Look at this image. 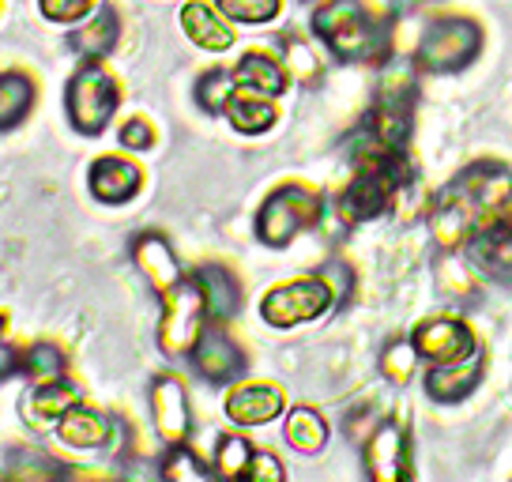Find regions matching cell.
<instances>
[{
  "instance_id": "d4e9b609",
  "label": "cell",
  "mask_w": 512,
  "mask_h": 482,
  "mask_svg": "<svg viewBox=\"0 0 512 482\" xmlns=\"http://www.w3.org/2000/svg\"><path fill=\"white\" fill-rule=\"evenodd\" d=\"M471 260L475 268L490 275V279H501V283H512V230H497V226H486L482 234L471 238Z\"/></svg>"
},
{
  "instance_id": "ac0fdd59",
  "label": "cell",
  "mask_w": 512,
  "mask_h": 482,
  "mask_svg": "<svg viewBox=\"0 0 512 482\" xmlns=\"http://www.w3.org/2000/svg\"><path fill=\"white\" fill-rule=\"evenodd\" d=\"M482 373H486V351H475L460 358V362H445V366H430L426 370V396L437 403H460L479 388Z\"/></svg>"
},
{
  "instance_id": "277c9868",
  "label": "cell",
  "mask_w": 512,
  "mask_h": 482,
  "mask_svg": "<svg viewBox=\"0 0 512 482\" xmlns=\"http://www.w3.org/2000/svg\"><path fill=\"white\" fill-rule=\"evenodd\" d=\"M320 215H324V200H320L317 189L287 181V185L272 189L264 196V204L256 208L253 234L268 249H287L298 234H305V230H313L320 223Z\"/></svg>"
},
{
  "instance_id": "d590c367",
  "label": "cell",
  "mask_w": 512,
  "mask_h": 482,
  "mask_svg": "<svg viewBox=\"0 0 512 482\" xmlns=\"http://www.w3.org/2000/svg\"><path fill=\"white\" fill-rule=\"evenodd\" d=\"M117 140H121V147L125 151H151L155 147V140H159V132H155V125L147 121V117H128V121H121V129H117Z\"/></svg>"
},
{
  "instance_id": "9a60e30c",
  "label": "cell",
  "mask_w": 512,
  "mask_h": 482,
  "mask_svg": "<svg viewBox=\"0 0 512 482\" xmlns=\"http://www.w3.org/2000/svg\"><path fill=\"white\" fill-rule=\"evenodd\" d=\"M76 403H83L80 385H72L68 377H61V381H49V385L27 388V396L19 403V415H23V422L31 426L34 434H46Z\"/></svg>"
},
{
  "instance_id": "8992f818",
  "label": "cell",
  "mask_w": 512,
  "mask_h": 482,
  "mask_svg": "<svg viewBox=\"0 0 512 482\" xmlns=\"http://www.w3.org/2000/svg\"><path fill=\"white\" fill-rule=\"evenodd\" d=\"M328 309H336V298L328 283L313 275H298V279H287L272 287L264 298H260V321L287 332V328H298V324H313L320 321Z\"/></svg>"
},
{
  "instance_id": "ffe728a7",
  "label": "cell",
  "mask_w": 512,
  "mask_h": 482,
  "mask_svg": "<svg viewBox=\"0 0 512 482\" xmlns=\"http://www.w3.org/2000/svg\"><path fill=\"white\" fill-rule=\"evenodd\" d=\"M192 279H196V287H200V294H204L208 321L226 324V321H234V317H238L241 283L230 268H223V264H200V268L192 272Z\"/></svg>"
},
{
  "instance_id": "44dd1931",
  "label": "cell",
  "mask_w": 512,
  "mask_h": 482,
  "mask_svg": "<svg viewBox=\"0 0 512 482\" xmlns=\"http://www.w3.org/2000/svg\"><path fill=\"white\" fill-rule=\"evenodd\" d=\"M234 76H238V87L260 91V95H268V98L287 95V87H290V76H287V68H283V61L272 57V53H264V49H245L238 57V65H234Z\"/></svg>"
},
{
  "instance_id": "83f0119b",
  "label": "cell",
  "mask_w": 512,
  "mask_h": 482,
  "mask_svg": "<svg viewBox=\"0 0 512 482\" xmlns=\"http://www.w3.org/2000/svg\"><path fill=\"white\" fill-rule=\"evenodd\" d=\"M23 377H27V385H49V381H61L68 377V358L57 343H49V339H38L31 347H23Z\"/></svg>"
},
{
  "instance_id": "8d00e7d4",
  "label": "cell",
  "mask_w": 512,
  "mask_h": 482,
  "mask_svg": "<svg viewBox=\"0 0 512 482\" xmlns=\"http://www.w3.org/2000/svg\"><path fill=\"white\" fill-rule=\"evenodd\" d=\"M317 275L328 283V290H332V298H336V306H347L354 294V272L343 264V260H328L324 268H317Z\"/></svg>"
},
{
  "instance_id": "836d02e7",
  "label": "cell",
  "mask_w": 512,
  "mask_h": 482,
  "mask_svg": "<svg viewBox=\"0 0 512 482\" xmlns=\"http://www.w3.org/2000/svg\"><path fill=\"white\" fill-rule=\"evenodd\" d=\"M4 471H8V475H19V479H53V475H68V467L53 464L49 456H42V452H31V449L12 452Z\"/></svg>"
},
{
  "instance_id": "3957f363",
  "label": "cell",
  "mask_w": 512,
  "mask_h": 482,
  "mask_svg": "<svg viewBox=\"0 0 512 482\" xmlns=\"http://www.w3.org/2000/svg\"><path fill=\"white\" fill-rule=\"evenodd\" d=\"M121 106V83L102 61H83L64 83V113L80 136H102Z\"/></svg>"
},
{
  "instance_id": "7a4b0ae2",
  "label": "cell",
  "mask_w": 512,
  "mask_h": 482,
  "mask_svg": "<svg viewBox=\"0 0 512 482\" xmlns=\"http://www.w3.org/2000/svg\"><path fill=\"white\" fill-rule=\"evenodd\" d=\"M313 34L328 46L332 57L339 61H373L384 65L392 34L381 19L369 12L362 0H324L313 8Z\"/></svg>"
},
{
  "instance_id": "5b68a950",
  "label": "cell",
  "mask_w": 512,
  "mask_h": 482,
  "mask_svg": "<svg viewBox=\"0 0 512 482\" xmlns=\"http://www.w3.org/2000/svg\"><path fill=\"white\" fill-rule=\"evenodd\" d=\"M482 53V27L467 16H445L433 19L422 42H418V68L433 72V76H448L460 72Z\"/></svg>"
},
{
  "instance_id": "6da1fadb",
  "label": "cell",
  "mask_w": 512,
  "mask_h": 482,
  "mask_svg": "<svg viewBox=\"0 0 512 482\" xmlns=\"http://www.w3.org/2000/svg\"><path fill=\"white\" fill-rule=\"evenodd\" d=\"M509 189V166H501V162H471L467 170H460L441 193L433 196L430 211H426L433 241L445 253H456V249L471 245V238L486 230L490 215H494V208Z\"/></svg>"
},
{
  "instance_id": "e575fe53",
  "label": "cell",
  "mask_w": 512,
  "mask_h": 482,
  "mask_svg": "<svg viewBox=\"0 0 512 482\" xmlns=\"http://www.w3.org/2000/svg\"><path fill=\"white\" fill-rule=\"evenodd\" d=\"M98 8V0H38L42 19L57 23V27H76L80 19H87Z\"/></svg>"
},
{
  "instance_id": "8fae6325",
  "label": "cell",
  "mask_w": 512,
  "mask_h": 482,
  "mask_svg": "<svg viewBox=\"0 0 512 482\" xmlns=\"http://www.w3.org/2000/svg\"><path fill=\"white\" fill-rule=\"evenodd\" d=\"M418 347V358L426 366H445V362H460L467 354L479 351V339L471 332V324L460 317H430L411 332Z\"/></svg>"
},
{
  "instance_id": "4316f807",
  "label": "cell",
  "mask_w": 512,
  "mask_h": 482,
  "mask_svg": "<svg viewBox=\"0 0 512 482\" xmlns=\"http://www.w3.org/2000/svg\"><path fill=\"white\" fill-rule=\"evenodd\" d=\"M279 61L287 68L290 83H298V87H317L320 76H324L320 53L309 46V38H302V34H283L279 38Z\"/></svg>"
},
{
  "instance_id": "1f68e13d",
  "label": "cell",
  "mask_w": 512,
  "mask_h": 482,
  "mask_svg": "<svg viewBox=\"0 0 512 482\" xmlns=\"http://www.w3.org/2000/svg\"><path fill=\"white\" fill-rule=\"evenodd\" d=\"M159 475L170 482H204V479H211L215 471H211V464H204V460L189 449V441H185V445H166Z\"/></svg>"
},
{
  "instance_id": "52a82bcc",
  "label": "cell",
  "mask_w": 512,
  "mask_h": 482,
  "mask_svg": "<svg viewBox=\"0 0 512 482\" xmlns=\"http://www.w3.org/2000/svg\"><path fill=\"white\" fill-rule=\"evenodd\" d=\"M208 328V306L196 279L177 283L170 294H162V317H159V351L166 358H189L200 332Z\"/></svg>"
},
{
  "instance_id": "cb8c5ba5",
  "label": "cell",
  "mask_w": 512,
  "mask_h": 482,
  "mask_svg": "<svg viewBox=\"0 0 512 482\" xmlns=\"http://www.w3.org/2000/svg\"><path fill=\"white\" fill-rule=\"evenodd\" d=\"M328 437H332V426L317 407H290L287 418H283V441L302 456L324 452Z\"/></svg>"
},
{
  "instance_id": "f1b7e54d",
  "label": "cell",
  "mask_w": 512,
  "mask_h": 482,
  "mask_svg": "<svg viewBox=\"0 0 512 482\" xmlns=\"http://www.w3.org/2000/svg\"><path fill=\"white\" fill-rule=\"evenodd\" d=\"M234 95H238V76H234V68H208V72L196 80V106L208 113V117H223Z\"/></svg>"
},
{
  "instance_id": "30bf717a",
  "label": "cell",
  "mask_w": 512,
  "mask_h": 482,
  "mask_svg": "<svg viewBox=\"0 0 512 482\" xmlns=\"http://www.w3.org/2000/svg\"><path fill=\"white\" fill-rule=\"evenodd\" d=\"M147 403H151V426L162 445H185L192 437V407L185 381L174 373H159L151 381Z\"/></svg>"
},
{
  "instance_id": "2e32d148",
  "label": "cell",
  "mask_w": 512,
  "mask_h": 482,
  "mask_svg": "<svg viewBox=\"0 0 512 482\" xmlns=\"http://www.w3.org/2000/svg\"><path fill=\"white\" fill-rule=\"evenodd\" d=\"M53 434H57V441L68 445V449L106 452V449H113V441H117V422H113L106 411H98V407L76 403V407L53 426Z\"/></svg>"
},
{
  "instance_id": "ee69618b",
  "label": "cell",
  "mask_w": 512,
  "mask_h": 482,
  "mask_svg": "<svg viewBox=\"0 0 512 482\" xmlns=\"http://www.w3.org/2000/svg\"><path fill=\"white\" fill-rule=\"evenodd\" d=\"M305 4H324V0H305Z\"/></svg>"
},
{
  "instance_id": "ba28073f",
  "label": "cell",
  "mask_w": 512,
  "mask_h": 482,
  "mask_svg": "<svg viewBox=\"0 0 512 482\" xmlns=\"http://www.w3.org/2000/svg\"><path fill=\"white\" fill-rule=\"evenodd\" d=\"M366 475L377 482H403L411 479V437L400 418H384L373 426V434L362 445Z\"/></svg>"
},
{
  "instance_id": "60d3db41",
  "label": "cell",
  "mask_w": 512,
  "mask_h": 482,
  "mask_svg": "<svg viewBox=\"0 0 512 482\" xmlns=\"http://www.w3.org/2000/svg\"><path fill=\"white\" fill-rule=\"evenodd\" d=\"M486 226H497V230H512V189L501 196V204L494 208V215H490V223H486Z\"/></svg>"
},
{
  "instance_id": "f35d334b",
  "label": "cell",
  "mask_w": 512,
  "mask_h": 482,
  "mask_svg": "<svg viewBox=\"0 0 512 482\" xmlns=\"http://www.w3.org/2000/svg\"><path fill=\"white\" fill-rule=\"evenodd\" d=\"M437 283L448 290V294H471V268H467L464 260L448 257L445 264H441V272H437Z\"/></svg>"
},
{
  "instance_id": "7c38bea8",
  "label": "cell",
  "mask_w": 512,
  "mask_h": 482,
  "mask_svg": "<svg viewBox=\"0 0 512 482\" xmlns=\"http://www.w3.org/2000/svg\"><path fill=\"white\" fill-rule=\"evenodd\" d=\"M287 411V392L275 381H234L223 400V415L241 426V430H256L268 426Z\"/></svg>"
},
{
  "instance_id": "74e56055",
  "label": "cell",
  "mask_w": 512,
  "mask_h": 482,
  "mask_svg": "<svg viewBox=\"0 0 512 482\" xmlns=\"http://www.w3.org/2000/svg\"><path fill=\"white\" fill-rule=\"evenodd\" d=\"M245 479H253V482H283V479H287V467H283V460H279L275 452L256 449L253 452V464H249V475H245Z\"/></svg>"
},
{
  "instance_id": "f546056e",
  "label": "cell",
  "mask_w": 512,
  "mask_h": 482,
  "mask_svg": "<svg viewBox=\"0 0 512 482\" xmlns=\"http://www.w3.org/2000/svg\"><path fill=\"white\" fill-rule=\"evenodd\" d=\"M256 445L241 434H223L215 441V456H211V471L219 479H245L249 464H253Z\"/></svg>"
},
{
  "instance_id": "d6986e66",
  "label": "cell",
  "mask_w": 512,
  "mask_h": 482,
  "mask_svg": "<svg viewBox=\"0 0 512 482\" xmlns=\"http://www.w3.org/2000/svg\"><path fill=\"white\" fill-rule=\"evenodd\" d=\"M121 42V16L113 4H98L87 19L76 23V31L68 34L72 53H80V61H106Z\"/></svg>"
},
{
  "instance_id": "7402d4cb",
  "label": "cell",
  "mask_w": 512,
  "mask_h": 482,
  "mask_svg": "<svg viewBox=\"0 0 512 482\" xmlns=\"http://www.w3.org/2000/svg\"><path fill=\"white\" fill-rule=\"evenodd\" d=\"M223 117L230 121V129L241 132V136H264V132L275 129L279 106H275V98L260 95V91L238 87V95L230 98V106H226Z\"/></svg>"
},
{
  "instance_id": "d6a6232c",
  "label": "cell",
  "mask_w": 512,
  "mask_h": 482,
  "mask_svg": "<svg viewBox=\"0 0 512 482\" xmlns=\"http://www.w3.org/2000/svg\"><path fill=\"white\" fill-rule=\"evenodd\" d=\"M215 8L241 27H268L283 16V0H215Z\"/></svg>"
},
{
  "instance_id": "9c48e42d",
  "label": "cell",
  "mask_w": 512,
  "mask_h": 482,
  "mask_svg": "<svg viewBox=\"0 0 512 482\" xmlns=\"http://www.w3.org/2000/svg\"><path fill=\"white\" fill-rule=\"evenodd\" d=\"M192 370L200 373L208 385H234L245 373V351L238 347V339L226 332V324L208 321V328L200 332L196 347L189 354Z\"/></svg>"
},
{
  "instance_id": "ab89813d",
  "label": "cell",
  "mask_w": 512,
  "mask_h": 482,
  "mask_svg": "<svg viewBox=\"0 0 512 482\" xmlns=\"http://www.w3.org/2000/svg\"><path fill=\"white\" fill-rule=\"evenodd\" d=\"M19 370H23V351L12 347L8 339L0 336V385H4V381H12Z\"/></svg>"
},
{
  "instance_id": "5bb4252c",
  "label": "cell",
  "mask_w": 512,
  "mask_h": 482,
  "mask_svg": "<svg viewBox=\"0 0 512 482\" xmlns=\"http://www.w3.org/2000/svg\"><path fill=\"white\" fill-rule=\"evenodd\" d=\"M128 253H132L136 272L144 275L147 287L155 290L159 298L162 294H170L177 283H185V279H189L185 268H181V260H177L174 245H170V238L159 234V230H144V234H136Z\"/></svg>"
},
{
  "instance_id": "4fadbf2b",
  "label": "cell",
  "mask_w": 512,
  "mask_h": 482,
  "mask_svg": "<svg viewBox=\"0 0 512 482\" xmlns=\"http://www.w3.org/2000/svg\"><path fill=\"white\" fill-rule=\"evenodd\" d=\"M87 189L102 208H125L144 189V170L125 155H98L87 170Z\"/></svg>"
},
{
  "instance_id": "e0dca14e",
  "label": "cell",
  "mask_w": 512,
  "mask_h": 482,
  "mask_svg": "<svg viewBox=\"0 0 512 482\" xmlns=\"http://www.w3.org/2000/svg\"><path fill=\"white\" fill-rule=\"evenodd\" d=\"M181 31L189 38L192 46H200L204 53H226V49L238 42V31H234V23L215 8V0H189V4H181Z\"/></svg>"
},
{
  "instance_id": "603a6c76",
  "label": "cell",
  "mask_w": 512,
  "mask_h": 482,
  "mask_svg": "<svg viewBox=\"0 0 512 482\" xmlns=\"http://www.w3.org/2000/svg\"><path fill=\"white\" fill-rule=\"evenodd\" d=\"M34 102H38V87L23 68L0 72V132L19 129L31 117Z\"/></svg>"
},
{
  "instance_id": "484cf974",
  "label": "cell",
  "mask_w": 512,
  "mask_h": 482,
  "mask_svg": "<svg viewBox=\"0 0 512 482\" xmlns=\"http://www.w3.org/2000/svg\"><path fill=\"white\" fill-rule=\"evenodd\" d=\"M418 61L407 57H384L381 80H377V98L373 102H388V106H411L415 110L418 98Z\"/></svg>"
},
{
  "instance_id": "4dcf8cb0",
  "label": "cell",
  "mask_w": 512,
  "mask_h": 482,
  "mask_svg": "<svg viewBox=\"0 0 512 482\" xmlns=\"http://www.w3.org/2000/svg\"><path fill=\"white\" fill-rule=\"evenodd\" d=\"M418 362H422V358H418L415 339H392L381 351V362H377V366H381V377L392 388H407L418 370Z\"/></svg>"
},
{
  "instance_id": "b9f144b4",
  "label": "cell",
  "mask_w": 512,
  "mask_h": 482,
  "mask_svg": "<svg viewBox=\"0 0 512 482\" xmlns=\"http://www.w3.org/2000/svg\"><path fill=\"white\" fill-rule=\"evenodd\" d=\"M396 4H403V8H418V4H437V0H396Z\"/></svg>"
},
{
  "instance_id": "7bdbcfd3",
  "label": "cell",
  "mask_w": 512,
  "mask_h": 482,
  "mask_svg": "<svg viewBox=\"0 0 512 482\" xmlns=\"http://www.w3.org/2000/svg\"><path fill=\"white\" fill-rule=\"evenodd\" d=\"M4 328H8V313L0 309V336H4Z\"/></svg>"
}]
</instances>
